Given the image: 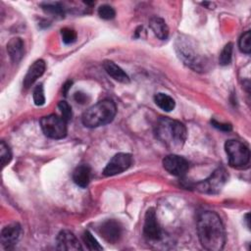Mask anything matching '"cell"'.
<instances>
[{
  "label": "cell",
  "instance_id": "6da1fadb",
  "mask_svg": "<svg viewBox=\"0 0 251 251\" xmlns=\"http://www.w3.org/2000/svg\"><path fill=\"white\" fill-rule=\"evenodd\" d=\"M197 233L201 245L210 251H220L226 243V231L221 218L212 211L201 213L197 219Z\"/></svg>",
  "mask_w": 251,
  "mask_h": 251
},
{
  "label": "cell",
  "instance_id": "7a4b0ae2",
  "mask_svg": "<svg viewBox=\"0 0 251 251\" xmlns=\"http://www.w3.org/2000/svg\"><path fill=\"white\" fill-rule=\"evenodd\" d=\"M175 48L179 59L195 72L208 69L209 59L193 38L179 34L176 39Z\"/></svg>",
  "mask_w": 251,
  "mask_h": 251
},
{
  "label": "cell",
  "instance_id": "3957f363",
  "mask_svg": "<svg viewBox=\"0 0 251 251\" xmlns=\"http://www.w3.org/2000/svg\"><path fill=\"white\" fill-rule=\"evenodd\" d=\"M155 135L159 141L171 149H177L184 144L187 131L184 125L170 118H160L155 126Z\"/></svg>",
  "mask_w": 251,
  "mask_h": 251
},
{
  "label": "cell",
  "instance_id": "277c9868",
  "mask_svg": "<svg viewBox=\"0 0 251 251\" xmlns=\"http://www.w3.org/2000/svg\"><path fill=\"white\" fill-rule=\"evenodd\" d=\"M117 113L116 104L110 99H104L89 107L81 117L82 124L87 127H97L111 123Z\"/></svg>",
  "mask_w": 251,
  "mask_h": 251
},
{
  "label": "cell",
  "instance_id": "5b68a950",
  "mask_svg": "<svg viewBox=\"0 0 251 251\" xmlns=\"http://www.w3.org/2000/svg\"><path fill=\"white\" fill-rule=\"evenodd\" d=\"M225 150L227 155L228 164L235 169H243L250 160V152L248 147L235 139H229L225 144Z\"/></svg>",
  "mask_w": 251,
  "mask_h": 251
},
{
  "label": "cell",
  "instance_id": "8992f818",
  "mask_svg": "<svg viewBox=\"0 0 251 251\" xmlns=\"http://www.w3.org/2000/svg\"><path fill=\"white\" fill-rule=\"evenodd\" d=\"M227 177L228 176L226 171L221 167L216 169L210 175V176L197 182L195 184V188L202 193L217 194L223 189V187L226 183Z\"/></svg>",
  "mask_w": 251,
  "mask_h": 251
},
{
  "label": "cell",
  "instance_id": "52a82bcc",
  "mask_svg": "<svg viewBox=\"0 0 251 251\" xmlns=\"http://www.w3.org/2000/svg\"><path fill=\"white\" fill-rule=\"evenodd\" d=\"M43 133L52 139H61L67 135V122L57 115H48L40 120Z\"/></svg>",
  "mask_w": 251,
  "mask_h": 251
},
{
  "label": "cell",
  "instance_id": "ba28073f",
  "mask_svg": "<svg viewBox=\"0 0 251 251\" xmlns=\"http://www.w3.org/2000/svg\"><path fill=\"white\" fill-rule=\"evenodd\" d=\"M131 163L132 157L130 154L118 153L106 165L105 169L103 170V175L105 176H113L122 174L131 166Z\"/></svg>",
  "mask_w": 251,
  "mask_h": 251
},
{
  "label": "cell",
  "instance_id": "9c48e42d",
  "mask_svg": "<svg viewBox=\"0 0 251 251\" xmlns=\"http://www.w3.org/2000/svg\"><path fill=\"white\" fill-rule=\"evenodd\" d=\"M163 167L168 173L176 176H184L189 169L188 162L183 157L176 154L166 156L163 160Z\"/></svg>",
  "mask_w": 251,
  "mask_h": 251
},
{
  "label": "cell",
  "instance_id": "30bf717a",
  "mask_svg": "<svg viewBox=\"0 0 251 251\" xmlns=\"http://www.w3.org/2000/svg\"><path fill=\"white\" fill-rule=\"evenodd\" d=\"M98 232L107 242L116 243L123 234V226L116 220H107L100 225Z\"/></svg>",
  "mask_w": 251,
  "mask_h": 251
},
{
  "label": "cell",
  "instance_id": "8fae6325",
  "mask_svg": "<svg viewBox=\"0 0 251 251\" xmlns=\"http://www.w3.org/2000/svg\"><path fill=\"white\" fill-rule=\"evenodd\" d=\"M143 233L150 240H157L161 237V228L157 221L156 212L153 208L148 209L145 214Z\"/></svg>",
  "mask_w": 251,
  "mask_h": 251
},
{
  "label": "cell",
  "instance_id": "7c38bea8",
  "mask_svg": "<svg viewBox=\"0 0 251 251\" xmlns=\"http://www.w3.org/2000/svg\"><path fill=\"white\" fill-rule=\"evenodd\" d=\"M22 233L21 226L18 223H12L4 226L1 230V244L5 249H11L17 244Z\"/></svg>",
  "mask_w": 251,
  "mask_h": 251
},
{
  "label": "cell",
  "instance_id": "4fadbf2b",
  "mask_svg": "<svg viewBox=\"0 0 251 251\" xmlns=\"http://www.w3.org/2000/svg\"><path fill=\"white\" fill-rule=\"evenodd\" d=\"M57 249L59 250H68V251H76L81 250V245L75 235L70 230H61L56 238Z\"/></svg>",
  "mask_w": 251,
  "mask_h": 251
},
{
  "label": "cell",
  "instance_id": "5bb4252c",
  "mask_svg": "<svg viewBox=\"0 0 251 251\" xmlns=\"http://www.w3.org/2000/svg\"><path fill=\"white\" fill-rule=\"evenodd\" d=\"M46 64L43 60H36L27 70L23 81L24 88H29L45 72Z\"/></svg>",
  "mask_w": 251,
  "mask_h": 251
},
{
  "label": "cell",
  "instance_id": "9a60e30c",
  "mask_svg": "<svg viewBox=\"0 0 251 251\" xmlns=\"http://www.w3.org/2000/svg\"><path fill=\"white\" fill-rule=\"evenodd\" d=\"M7 52L14 63H19L25 55V44L22 38L14 37L7 43Z\"/></svg>",
  "mask_w": 251,
  "mask_h": 251
},
{
  "label": "cell",
  "instance_id": "2e32d148",
  "mask_svg": "<svg viewBox=\"0 0 251 251\" xmlns=\"http://www.w3.org/2000/svg\"><path fill=\"white\" fill-rule=\"evenodd\" d=\"M103 67H104L106 73L110 76H112L115 80H117L119 82H122V83H128L129 82V77L126 74V72L121 67L116 65L114 62H112L110 60H106L103 63Z\"/></svg>",
  "mask_w": 251,
  "mask_h": 251
},
{
  "label": "cell",
  "instance_id": "e0dca14e",
  "mask_svg": "<svg viewBox=\"0 0 251 251\" xmlns=\"http://www.w3.org/2000/svg\"><path fill=\"white\" fill-rule=\"evenodd\" d=\"M149 26L154 32V34L159 39H167L169 36V27L166 22L159 17H152L149 21Z\"/></svg>",
  "mask_w": 251,
  "mask_h": 251
},
{
  "label": "cell",
  "instance_id": "ac0fdd59",
  "mask_svg": "<svg viewBox=\"0 0 251 251\" xmlns=\"http://www.w3.org/2000/svg\"><path fill=\"white\" fill-rule=\"evenodd\" d=\"M73 179L76 185L86 187L90 180V168L86 165L76 167L73 173Z\"/></svg>",
  "mask_w": 251,
  "mask_h": 251
},
{
  "label": "cell",
  "instance_id": "d6986e66",
  "mask_svg": "<svg viewBox=\"0 0 251 251\" xmlns=\"http://www.w3.org/2000/svg\"><path fill=\"white\" fill-rule=\"evenodd\" d=\"M154 101L159 108H161L166 112H171L172 110L175 109V106H176L175 100L170 95L163 92H159L155 94Z\"/></svg>",
  "mask_w": 251,
  "mask_h": 251
},
{
  "label": "cell",
  "instance_id": "ffe728a7",
  "mask_svg": "<svg viewBox=\"0 0 251 251\" xmlns=\"http://www.w3.org/2000/svg\"><path fill=\"white\" fill-rule=\"evenodd\" d=\"M42 10L52 16L63 18L64 17V8L60 3H43L41 4Z\"/></svg>",
  "mask_w": 251,
  "mask_h": 251
},
{
  "label": "cell",
  "instance_id": "44dd1931",
  "mask_svg": "<svg viewBox=\"0 0 251 251\" xmlns=\"http://www.w3.org/2000/svg\"><path fill=\"white\" fill-rule=\"evenodd\" d=\"M232 50H233L232 43L229 42L225 45L219 57V62L222 66H227L228 64H230L231 57H232Z\"/></svg>",
  "mask_w": 251,
  "mask_h": 251
},
{
  "label": "cell",
  "instance_id": "7402d4cb",
  "mask_svg": "<svg viewBox=\"0 0 251 251\" xmlns=\"http://www.w3.org/2000/svg\"><path fill=\"white\" fill-rule=\"evenodd\" d=\"M82 239H83V242L85 243L86 247L89 250H93V251L102 250V246L99 244V242L96 240V238L92 235V233L90 231H88V230L84 231L83 235H82Z\"/></svg>",
  "mask_w": 251,
  "mask_h": 251
},
{
  "label": "cell",
  "instance_id": "603a6c76",
  "mask_svg": "<svg viewBox=\"0 0 251 251\" xmlns=\"http://www.w3.org/2000/svg\"><path fill=\"white\" fill-rule=\"evenodd\" d=\"M238 46L241 52L245 54H249L251 51V33L250 30L244 32L238 41Z\"/></svg>",
  "mask_w": 251,
  "mask_h": 251
},
{
  "label": "cell",
  "instance_id": "cb8c5ba5",
  "mask_svg": "<svg viewBox=\"0 0 251 251\" xmlns=\"http://www.w3.org/2000/svg\"><path fill=\"white\" fill-rule=\"evenodd\" d=\"M0 160H1L2 168L7 166L12 160L11 149L4 141H1L0 143Z\"/></svg>",
  "mask_w": 251,
  "mask_h": 251
},
{
  "label": "cell",
  "instance_id": "d4e9b609",
  "mask_svg": "<svg viewBox=\"0 0 251 251\" xmlns=\"http://www.w3.org/2000/svg\"><path fill=\"white\" fill-rule=\"evenodd\" d=\"M116 12L110 5L104 4L98 8V16L103 20H112L115 18Z\"/></svg>",
  "mask_w": 251,
  "mask_h": 251
},
{
  "label": "cell",
  "instance_id": "484cf974",
  "mask_svg": "<svg viewBox=\"0 0 251 251\" xmlns=\"http://www.w3.org/2000/svg\"><path fill=\"white\" fill-rule=\"evenodd\" d=\"M58 108L61 112V117L65 122H69L72 120L73 117V112H72V107L68 104L66 101H60L58 104Z\"/></svg>",
  "mask_w": 251,
  "mask_h": 251
},
{
  "label": "cell",
  "instance_id": "4316f807",
  "mask_svg": "<svg viewBox=\"0 0 251 251\" xmlns=\"http://www.w3.org/2000/svg\"><path fill=\"white\" fill-rule=\"evenodd\" d=\"M63 42L65 44H72L76 40V32L69 27H65L61 30Z\"/></svg>",
  "mask_w": 251,
  "mask_h": 251
},
{
  "label": "cell",
  "instance_id": "83f0119b",
  "mask_svg": "<svg viewBox=\"0 0 251 251\" xmlns=\"http://www.w3.org/2000/svg\"><path fill=\"white\" fill-rule=\"evenodd\" d=\"M32 96H33V102L36 106H42L45 103V95H44L42 84H38L35 86Z\"/></svg>",
  "mask_w": 251,
  "mask_h": 251
},
{
  "label": "cell",
  "instance_id": "f1b7e54d",
  "mask_svg": "<svg viewBox=\"0 0 251 251\" xmlns=\"http://www.w3.org/2000/svg\"><path fill=\"white\" fill-rule=\"evenodd\" d=\"M211 123H212L213 126H215V127L218 128V129H221V130H224V131H229V130H231V125H229V124L219 123V122H217V121H215V120H212Z\"/></svg>",
  "mask_w": 251,
  "mask_h": 251
},
{
  "label": "cell",
  "instance_id": "f546056e",
  "mask_svg": "<svg viewBox=\"0 0 251 251\" xmlns=\"http://www.w3.org/2000/svg\"><path fill=\"white\" fill-rule=\"evenodd\" d=\"M74 99L79 104H84L87 101V95L82 92H75L74 95Z\"/></svg>",
  "mask_w": 251,
  "mask_h": 251
},
{
  "label": "cell",
  "instance_id": "4dcf8cb0",
  "mask_svg": "<svg viewBox=\"0 0 251 251\" xmlns=\"http://www.w3.org/2000/svg\"><path fill=\"white\" fill-rule=\"evenodd\" d=\"M72 84H73V82H72L71 80H68V81L63 85V93H64V95H67V93H68L69 89L71 88Z\"/></svg>",
  "mask_w": 251,
  "mask_h": 251
},
{
  "label": "cell",
  "instance_id": "1f68e13d",
  "mask_svg": "<svg viewBox=\"0 0 251 251\" xmlns=\"http://www.w3.org/2000/svg\"><path fill=\"white\" fill-rule=\"evenodd\" d=\"M245 221H246V223H247V226L249 227V226H250V225H249V214H246V216H245Z\"/></svg>",
  "mask_w": 251,
  "mask_h": 251
}]
</instances>
